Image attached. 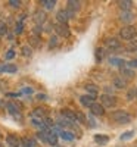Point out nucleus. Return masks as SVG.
Wrapping results in <instances>:
<instances>
[{"instance_id":"1","label":"nucleus","mask_w":137,"mask_h":147,"mask_svg":"<svg viewBox=\"0 0 137 147\" xmlns=\"http://www.w3.org/2000/svg\"><path fill=\"white\" fill-rule=\"evenodd\" d=\"M119 35H121V38L127 40V41H131V40H136L137 30H136V27H133V25L122 27V30L119 31Z\"/></svg>"},{"instance_id":"2","label":"nucleus","mask_w":137,"mask_h":147,"mask_svg":"<svg viewBox=\"0 0 137 147\" xmlns=\"http://www.w3.org/2000/svg\"><path fill=\"white\" fill-rule=\"evenodd\" d=\"M111 118L114 119L115 122H118V124H128V122H131V115L127 113V112H122V110H117V112H114Z\"/></svg>"},{"instance_id":"3","label":"nucleus","mask_w":137,"mask_h":147,"mask_svg":"<svg viewBox=\"0 0 137 147\" xmlns=\"http://www.w3.org/2000/svg\"><path fill=\"white\" fill-rule=\"evenodd\" d=\"M100 102H102V106L103 107H112V106H115L117 103V99L114 96H108V94H103L100 97Z\"/></svg>"},{"instance_id":"4","label":"nucleus","mask_w":137,"mask_h":147,"mask_svg":"<svg viewBox=\"0 0 137 147\" xmlns=\"http://www.w3.org/2000/svg\"><path fill=\"white\" fill-rule=\"evenodd\" d=\"M106 47L109 50H119L121 43H119L118 38H115V37H109V38H106Z\"/></svg>"},{"instance_id":"5","label":"nucleus","mask_w":137,"mask_h":147,"mask_svg":"<svg viewBox=\"0 0 137 147\" xmlns=\"http://www.w3.org/2000/svg\"><path fill=\"white\" fill-rule=\"evenodd\" d=\"M71 16H72V15H71V12H69L68 9H62V10H59V12H58V15H56L59 24H66L68 19H69Z\"/></svg>"},{"instance_id":"6","label":"nucleus","mask_w":137,"mask_h":147,"mask_svg":"<svg viewBox=\"0 0 137 147\" xmlns=\"http://www.w3.org/2000/svg\"><path fill=\"white\" fill-rule=\"evenodd\" d=\"M94 100H96V97L94 96H90V94H85V96H81L80 97L81 105L85 106V107H92L94 105Z\"/></svg>"},{"instance_id":"7","label":"nucleus","mask_w":137,"mask_h":147,"mask_svg":"<svg viewBox=\"0 0 137 147\" xmlns=\"http://www.w3.org/2000/svg\"><path fill=\"white\" fill-rule=\"evenodd\" d=\"M55 30L59 35L62 37H68L69 35V28H68V24H56L55 25Z\"/></svg>"},{"instance_id":"8","label":"nucleus","mask_w":137,"mask_h":147,"mask_svg":"<svg viewBox=\"0 0 137 147\" xmlns=\"http://www.w3.org/2000/svg\"><path fill=\"white\" fill-rule=\"evenodd\" d=\"M6 143H7V146H10V147H19V146H21V140H19L16 136H14V134H9V136H6Z\"/></svg>"},{"instance_id":"9","label":"nucleus","mask_w":137,"mask_h":147,"mask_svg":"<svg viewBox=\"0 0 137 147\" xmlns=\"http://www.w3.org/2000/svg\"><path fill=\"white\" fill-rule=\"evenodd\" d=\"M90 112L93 115H97V116H102L105 113V107L102 106V103H94L92 107H90Z\"/></svg>"},{"instance_id":"10","label":"nucleus","mask_w":137,"mask_h":147,"mask_svg":"<svg viewBox=\"0 0 137 147\" xmlns=\"http://www.w3.org/2000/svg\"><path fill=\"white\" fill-rule=\"evenodd\" d=\"M60 115H62V118H65V119H68L71 122H75L77 121V115L74 113L72 110H69V109H62Z\"/></svg>"},{"instance_id":"11","label":"nucleus","mask_w":137,"mask_h":147,"mask_svg":"<svg viewBox=\"0 0 137 147\" xmlns=\"http://www.w3.org/2000/svg\"><path fill=\"white\" fill-rule=\"evenodd\" d=\"M6 107H7V110H9V113H10V115H14V116L18 118V119H22V115L19 113V109H18L14 103H7Z\"/></svg>"},{"instance_id":"12","label":"nucleus","mask_w":137,"mask_h":147,"mask_svg":"<svg viewBox=\"0 0 137 147\" xmlns=\"http://www.w3.org/2000/svg\"><path fill=\"white\" fill-rule=\"evenodd\" d=\"M121 74H122V78L125 80V81L134 78V71H133V69H128V68H125V66L121 68Z\"/></svg>"},{"instance_id":"13","label":"nucleus","mask_w":137,"mask_h":147,"mask_svg":"<svg viewBox=\"0 0 137 147\" xmlns=\"http://www.w3.org/2000/svg\"><path fill=\"white\" fill-rule=\"evenodd\" d=\"M21 146H24V147H37V141L31 137H24V138H21Z\"/></svg>"},{"instance_id":"14","label":"nucleus","mask_w":137,"mask_h":147,"mask_svg":"<svg viewBox=\"0 0 137 147\" xmlns=\"http://www.w3.org/2000/svg\"><path fill=\"white\" fill-rule=\"evenodd\" d=\"M105 55H106V50H105V49L97 47V49H96V62L100 63L102 60H103V57H105Z\"/></svg>"},{"instance_id":"15","label":"nucleus","mask_w":137,"mask_h":147,"mask_svg":"<svg viewBox=\"0 0 137 147\" xmlns=\"http://www.w3.org/2000/svg\"><path fill=\"white\" fill-rule=\"evenodd\" d=\"M47 143L50 144V146H56L58 144V136H56L55 132H52V131L47 132Z\"/></svg>"},{"instance_id":"16","label":"nucleus","mask_w":137,"mask_h":147,"mask_svg":"<svg viewBox=\"0 0 137 147\" xmlns=\"http://www.w3.org/2000/svg\"><path fill=\"white\" fill-rule=\"evenodd\" d=\"M80 9V2H75V0H69L68 2V10L71 12V13H74L75 10Z\"/></svg>"},{"instance_id":"17","label":"nucleus","mask_w":137,"mask_h":147,"mask_svg":"<svg viewBox=\"0 0 137 147\" xmlns=\"http://www.w3.org/2000/svg\"><path fill=\"white\" fill-rule=\"evenodd\" d=\"M133 19H134L133 12H130V10L122 12V15H121V21H124V22H131Z\"/></svg>"},{"instance_id":"18","label":"nucleus","mask_w":137,"mask_h":147,"mask_svg":"<svg viewBox=\"0 0 137 147\" xmlns=\"http://www.w3.org/2000/svg\"><path fill=\"white\" fill-rule=\"evenodd\" d=\"M94 141H96L97 144H102V146H105V144H108L109 137H108V136H100V134H97V136H94Z\"/></svg>"},{"instance_id":"19","label":"nucleus","mask_w":137,"mask_h":147,"mask_svg":"<svg viewBox=\"0 0 137 147\" xmlns=\"http://www.w3.org/2000/svg\"><path fill=\"white\" fill-rule=\"evenodd\" d=\"M59 136L64 138V140H66V141H72L74 140V136H72L69 131H66V129H60L59 131Z\"/></svg>"},{"instance_id":"20","label":"nucleus","mask_w":137,"mask_h":147,"mask_svg":"<svg viewBox=\"0 0 137 147\" xmlns=\"http://www.w3.org/2000/svg\"><path fill=\"white\" fill-rule=\"evenodd\" d=\"M16 65H12V63H9V65H5V66H2L0 68V71L2 72H7V74H14V72H16Z\"/></svg>"},{"instance_id":"21","label":"nucleus","mask_w":137,"mask_h":147,"mask_svg":"<svg viewBox=\"0 0 137 147\" xmlns=\"http://www.w3.org/2000/svg\"><path fill=\"white\" fill-rule=\"evenodd\" d=\"M131 3L133 2H130V0H121V2H118V6L122 9V12H125V10H130Z\"/></svg>"},{"instance_id":"22","label":"nucleus","mask_w":137,"mask_h":147,"mask_svg":"<svg viewBox=\"0 0 137 147\" xmlns=\"http://www.w3.org/2000/svg\"><path fill=\"white\" fill-rule=\"evenodd\" d=\"M33 116H34V118H35V116H40V119L47 118V116H46V110H44L43 107H37L34 112H33Z\"/></svg>"},{"instance_id":"23","label":"nucleus","mask_w":137,"mask_h":147,"mask_svg":"<svg viewBox=\"0 0 137 147\" xmlns=\"http://www.w3.org/2000/svg\"><path fill=\"white\" fill-rule=\"evenodd\" d=\"M114 85H115L117 88H125L127 81L124 80V78H115V80H114Z\"/></svg>"},{"instance_id":"24","label":"nucleus","mask_w":137,"mask_h":147,"mask_svg":"<svg viewBox=\"0 0 137 147\" xmlns=\"http://www.w3.org/2000/svg\"><path fill=\"white\" fill-rule=\"evenodd\" d=\"M109 63L111 65H114V66H124V60L121 59V57H111L109 59Z\"/></svg>"},{"instance_id":"25","label":"nucleus","mask_w":137,"mask_h":147,"mask_svg":"<svg viewBox=\"0 0 137 147\" xmlns=\"http://www.w3.org/2000/svg\"><path fill=\"white\" fill-rule=\"evenodd\" d=\"M85 90H87V93H89L90 96H96L97 94V87H96V85H93V84H87L85 85Z\"/></svg>"},{"instance_id":"26","label":"nucleus","mask_w":137,"mask_h":147,"mask_svg":"<svg viewBox=\"0 0 137 147\" xmlns=\"http://www.w3.org/2000/svg\"><path fill=\"white\" fill-rule=\"evenodd\" d=\"M127 50L131 52V53L137 52V40H131V41H128V44H127Z\"/></svg>"},{"instance_id":"27","label":"nucleus","mask_w":137,"mask_h":147,"mask_svg":"<svg viewBox=\"0 0 137 147\" xmlns=\"http://www.w3.org/2000/svg\"><path fill=\"white\" fill-rule=\"evenodd\" d=\"M41 3H43V6H44L46 9H53L56 2H55V0H43Z\"/></svg>"},{"instance_id":"28","label":"nucleus","mask_w":137,"mask_h":147,"mask_svg":"<svg viewBox=\"0 0 137 147\" xmlns=\"http://www.w3.org/2000/svg\"><path fill=\"white\" fill-rule=\"evenodd\" d=\"M6 32H7V25H6V22L0 21V35H5Z\"/></svg>"},{"instance_id":"29","label":"nucleus","mask_w":137,"mask_h":147,"mask_svg":"<svg viewBox=\"0 0 137 147\" xmlns=\"http://www.w3.org/2000/svg\"><path fill=\"white\" fill-rule=\"evenodd\" d=\"M34 18H35V21H37V22H40V24H41V22L46 19V16H44L43 12H37V15H35Z\"/></svg>"},{"instance_id":"30","label":"nucleus","mask_w":137,"mask_h":147,"mask_svg":"<svg viewBox=\"0 0 137 147\" xmlns=\"http://www.w3.org/2000/svg\"><path fill=\"white\" fill-rule=\"evenodd\" d=\"M47 132L49 131H40V132H37V137L43 141H47Z\"/></svg>"},{"instance_id":"31","label":"nucleus","mask_w":137,"mask_h":147,"mask_svg":"<svg viewBox=\"0 0 137 147\" xmlns=\"http://www.w3.org/2000/svg\"><path fill=\"white\" fill-rule=\"evenodd\" d=\"M75 115H77V121L80 122V124H85V116H84L83 112H77Z\"/></svg>"},{"instance_id":"32","label":"nucleus","mask_w":137,"mask_h":147,"mask_svg":"<svg viewBox=\"0 0 137 147\" xmlns=\"http://www.w3.org/2000/svg\"><path fill=\"white\" fill-rule=\"evenodd\" d=\"M55 46H58V37L56 35H53V37H50V41H49V47H55Z\"/></svg>"},{"instance_id":"33","label":"nucleus","mask_w":137,"mask_h":147,"mask_svg":"<svg viewBox=\"0 0 137 147\" xmlns=\"http://www.w3.org/2000/svg\"><path fill=\"white\" fill-rule=\"evenodd\" d=\"M22 55L24 56H30L31 55V47L30 46H24L22 47Z\"/></svg>"},{"instance_id":"34","label":"nucleus","mask_w":137,"mask_h":147,"mask_svg":"<svg viewBox=\"0 0 137 147\" xmlns=\"http://www.w3.org/2000/svg\"><path fill=\"white\" fill-rule=\"evenodd\" d=\"M133 136H134V132H133V131H128L127 134H122V136H121V140H122V141H124V140H128V138H131Z\"/></svg>"},{"instance_id":"35","label":"nucleus","mask_w":137,"mask_h":147,"mask_svg":"<svg viewBox=\"0 0 137 147\" xmlns=\"http://www.w3.org/2000/svg\"><path fill=\"white\" fill-rule=\"evenodd\" d=\"M22 30H24V24H22V22H18V24H16V28H15V32H16V34H21Z\"/></svg>"},{"instance_id":"36","label":"nucleus","mask_w":137,"mask_h":147,"mask_svg":"<svg viewBox=\"0 0 137 147\" xmlns=\"http://www.w3.org/2000/svg\"><path fill=\"white\" fill-rule=\"evenodd\" d=\"M9 5H10L12 7H19V6H21V2H19V0H10Z\"/></svg>"},{"instance_id":"37","label":"nucleus","mask_w":137,"mask_h":147,"mask_svg":"<svg viewBox=\"0 0 137 147\" xmlns=\"http://www.w3.org/2000/svg\"><path fill=\"white\" fill-rule=\"evenodd\" d=\"M128 66H130V68H137V59L130 60V62H128Z\"/></svg>"},{"instance_id":"38","label":"nucleus","mask_w":137,"mask_h":147,"mask_svg":"<svg viewBox=\"0 0 137 147\" xmlns=\"http://www.w3.org/2000/svg\"><path fill=\"white\" fill-rule=\"evenodd\" d=\"M14 56H15V52H14V50H9V52L6 53V59H12Z\"/></svg>"},{"instance_id":"39","label":"nucleus","mask_w":137,"mask_h":147,"mask_svg":"<svg viewBox=\"0 0 137 147\" xmlns=\"http://www.w3.org/2000/svg\"><path fill=\"white\" fill-rule=\"evenodd\" d=\"M134 94H136V91H130V93H128V97H127V99H128V100H131Z\"/></svg>"},{"instance_id":"40","label":"nucleus","mask_w":137,"mask_h":147,"mask_svg":"<svg viewBox=\"0 0 137 147\" xmlns=\"http://www.w3.org/2000/svg\"><path fill=\"white\" fill-rule=\"evenodd\" d=\"M37 99H40V100H44V99H46V94H39V96H37Z\"/></svg>"},{"instance_id":"41","label":"nucleus","mask_w":137,"mask_h":147,"mask_svg":"<svg viewBox=\"0 0 137 147\" xmlns=\"http://www.w3.org/2000/svg\"><path fill=\"white\" fill-rule=\"evenodd\" d=\"M22 91H24V93H28V94H30V93H33V90H31V88H24Z\"/></svg>"},{"instance_id":"42","label":"nucleus","mask_w":137,"mask_h":147,"mask_svg":"<svg viewBox=\"0 0 137 147\" xmlns=\"http://www.w3.org/2000/svg\"><path fill=\"white\" fill-rule=\"evenodd\" d=\"M136 97H137V90H136Z\"/></svg>"}]
</instances>
